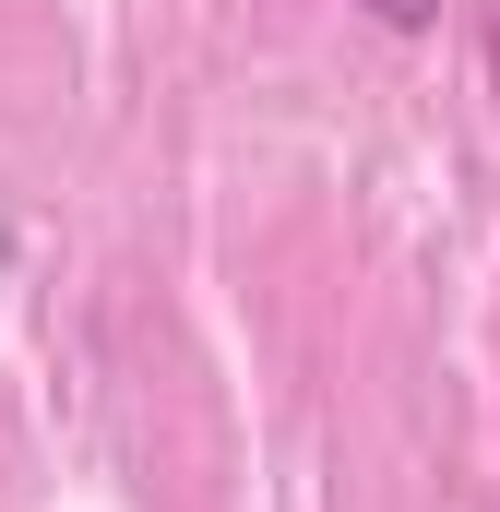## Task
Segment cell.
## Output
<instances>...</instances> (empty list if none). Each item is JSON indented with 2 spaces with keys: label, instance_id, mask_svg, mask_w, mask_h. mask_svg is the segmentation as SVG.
<instances>
[{
  "label": "cell",
  "instance_id": "1",
  "mask_svg": "<svg viewBox=\"0 0 500 512\" xmlns=\"http://www.w3.org/2000/svg\"><path fill=\"white\" fill-rule=\"evenodd\" d=\"M358 12H370L381 36H429V24H441V0H358Z\"/></svg>",
  "mask_w": 500,
  "mask_h": 512
}]
</instances>
